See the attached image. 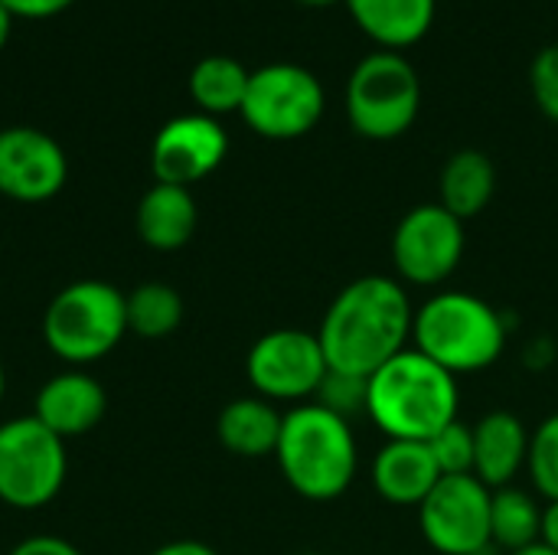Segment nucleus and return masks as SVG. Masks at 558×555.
Returning <instances> with one entry per match:
<instances>
[{
    "mask_svg": "<svg viewBox=\"0 0 558 555\" xmlns=\"http://www.w3.org/2000/svg\"><path fill=\"white\" fill-rule=\"evenodd\" d=\"M428 448L441 478L474 474V425H464L461 419H454L428 442Z\"/></svg>",
    "mask_w": 558,
    "mask_h": 555,
    "instance_id": "393cba45",
    "label": "nucleus"
},
{
    "mask_svg": "<svg viewBox=\"0 0 558 555\" xmlns=\"http://www.w3.org/2000/svg\"><path fill=\"white\" fill-rule=\"evenodd\" d=\"M412 347L451 376L484 373L507 350V321L471 291H435L415 307Z\"/></svg>",
    "mask_w": 558,
    "mask_h": 555,
    "instance_id": "20e7f679",
    "label": "nucleus"
},
{
    "mask_svg": "<svg viewBox=\"0 0 558 555\" xmlns=\"http://www.w3.org/2000/svg\"><path fill=\"white\" fill-rule=\"evenodd\" d=\"M356 26L379 46L402 52L415 46L435 23L438 0H343Z\"/></svg>",
    "mask_w": 558,
    "mask_h": 555,
    "instance_id": "a211bd4d",
    "label": "nucleus"
},
{
    "mask_svg": "<svg viewBox=\"0 0 558 555\" xmlns=\"http://www.w3.org/2000/svg\"><path fill=\"white\" fill-rule=\"evenodd\" d=\"M530 429L517 412L494 409L474 425V478H481L490 491L510 487L530 458Z\"/></svg>",
    "mask_w": 558,
    "mask_h": 555,
    "instance_id": "dca6fc26",
    "label": "nucleus"
},
{
    "mask_svg": "<svg viewBox=\"0 0 558 555\" xmlns=\"http://www.w3.org/2000/svg\"><path fill=\"white\" fill-rule=\"evenodd\" d=\"M10 26H13V16H10V10L0 3V49H3L7 39H10Z\"/></svg>",
    "mask_w": 558,
    "mask_h": 555,
    "instance_id": "2f4dec72",
    "label": "nucleus"
},
{
    "mask_svg": "<svg viewBox=\"0 0 558 555\" xmlns=\"http://www.w3.org/2000/svg\"><path fill=\"white\" fill-rule=\"evenodd\" d=\"M412 298L396 275H363L343 285L317 327L327 370L369 379L412 347Z\"/></svg>",
    "mask_w": 558,
    "mask_h": 555,
    "instance_id": "f257e3e1",
    "label": "nucleus"
},
{
    "mask_svg": "<svg viewBox=\"0 0 558 555\" xmlns=\"http://www.w3.org/2000/svg\"><path fill=\"white\" fill-rule=\"evenodd\" d=\"M539 543L558 553V500L543 507V536H539Z\"/></svg>",
    "mask_w": 558,
    "mask_h": 555,
    "instance_id": "7c9ffc66",
    "label": "nucleus"
},
{
    "mask_svg": "<svg viewBox=\"0 0 558 555\" xmlns=\"http://www.w3.org/2000/svg\"><path fill=\"white\" fill-rule=\"evenodd\" d=\"M134 226L147 249L177 252L193 239V232L199 226V209L186 186L154 183L137 203Z\"/></svg>",
    "mask_w": 558,
    "mask_h": 555,
    "instance_id": "f3484780",
    "label": "nucleus"
},
{
    "mask_svg": "<svg viewBox=\"0 0 558 555\" xmlns=\"http://www.w3.org/2000/svg\"><path fill=\"white\" fill-rule=\"evenodd\" d=\"M183 321V298L167 281H144L128 291V330L144 340L170 337Z\"/></svg>",
    "mask_w": 558,
    "mask_h": 555,
    "instance_id": "5701e85b",
    "label": "nucleus"
},
{
    "mask_svg": "<svg viewBox=\"0 0 558 555\" xmlns=\"http://www.w3.org/2000/svg\"><path fill=\"white\" fill-rule=\"evenodd\" d=\"M226 154H229V134L216 118L203 111L177 114L154 134L150 170L157 183L190 190L193 183L219 170Z\"/></svg>",
    "mask_w": 558,
    "mask_h": 555,
    "instance_id": "f8f14e48",
    "label": "nucleus"
},
{
    "mask_svg": "<svg viewBox=\"0 0 558 555\" xmlns=\"http://www.w3.org/2000/svg\"><path fill=\"white\" fill-rule=\"evenodd\" d=\"M422 108L415 65L392 49H376L356 62L347 82V118L366 141L402 137Z\"/></svg>",
    "mask_w": 558,
    "mask_h": 555,
    "instance_id": "423d86ee",
    "label": "nucleus"
},
{
    "mask_svg": "<svg viewBox=\"0 0 558 555\" xmlns=\"http://www.w3.org/2000/svg\"><path fill=\"white\" fill-rule=\"evenodd\" d=\"M150 555H219L213 546L199 543V540H173L160 550H154Z\"/></svg>",
    "mask_w": 558,
    "mask_h": 555,
    "instance_id": "c756f323",
    "label": "nucleus"
},
{
    "mask_svg": "<svg viewBox=\"0 0 558 555\" xmlns=\"http://www.w3.org/2000/svg\"><path fill=\"white\" fill-rule=\"evenodd\" d=\"M281 419L284 415L275 409V402L262 396H242L219 412L216 435L219 445L235 458H275Z\"/></svg>",
    "mask_w": 558,
    "mask_h": 555,
    "instance_id": "6ab92c4d",
    "label": "nucleus"
},
{
    "mask_svg": "<svg viewBox=\"0 0 558 555\" xmlns=\"http://www.w3.org/2000/svg\"><path fill=\"white\" fill-rule=\"evenodd\" d=\"M7 555H82L69 540H62V536H46V533H39V536H26V540H20L13 550Z\"/></svg>",
    "mask_w": 558,
    "mask_h": 555,
    "instance_id": "cd10ccee",
    "label": "nucleus"
},
{
    "mask_svg": "<svg viewBox=\"0 0 558 555\" xmlns=\"http://www.w3.org/2000/svg\"><path fill=\"white\" fill-rule=\"evenodd\" d=\"M510 555H558L553 553L549 546H543V543H533V546H526V550H520V553H510Z\"/></svg>",
    "mask_w": 558,
    "mask_h": 555,
    "instance_id": "473e14b6",
    "label": "nucleus"
},
{
    "mask_svg": "<svg viewBox=\"0 0 558 555\" xmlns=\"http://www.w3.org/2000/svg\"><path fill=\"white\" fill-rule=\"evenodd\" d=\"M128 334V294L111 281L82 278L56 291L43 314V343L69 366L105 360Z\"/></svg>",
    "mask_w": 558,
    "mask_h": 555,
    "instance_id": "39448f33",
    "label": "nucleus"
},
{
    "mask_svg": "<svg viewBox=\"0 0 558 555\" xmlns=\"http://www.w3.org/2000/svg\"><path fill=\"white\" fill-rule=\"evenodd\" d=\"M320 406H327L330 412H337L340 419H356L366 415V379L360 376H343V373H327L317 399Z\"/></svg>",
    "mask_w": 558,
    "mask_h": 555,
    "instance_id": "a878e982",
    "label": "nucleus"
},
{
    "mask_svg": "<svg viewBox=\"0 0 558 555\" xmlns=\"http://www.w3.org/2000/svg\"><path fill=\"white\" fill-rule=\"evenodd\" d=\"M497 193V167L484 150L464 147L454 150L438 177V203L454 213L461 222L481 216Z\"/></svg>",
    "mask_w": 558,
    "mask_h": 555,
    "instance_id": "aec40b11",
    "label": "nucleus"
},
{
    "mask_svg": "<svg viewBox=\"0 0 558 555\" xmlns=\"http://www.w3.org/2000/svg\"><path fill=\"white\" fill-rule=\"evenodd\" d=\"M369 481L376 494L392 507H422V500L441 481V471L432 458L428 442H399L386 438L369 464Z\"/></svg>",
    "mask_w": 558,
    "mask_h": 555,
    "instance_id": "2eb2a0df",
    "label": "nucleus"
},
{
    "mask_svg": "<svg viewBox=\"0 0 558 555\" xmlns=\"http://www.w3.org/2000/svg\"><path fill=\"white\" fill-rule=\"evenodd\" d=\"M494 491L474 474L441 478L418 507L425 543L441 555H477L490 546Z\"/></svg>",
    "mask_w": 558,
    "mask_h": 555,
    "instance_id": "9b49d317",
    "label": "nucleus"
},
{
    "mask_svg": "<svg viewBox=\"0 0 558 555\" xmlns=\"http://www.w3.org/2000/svg\"><path fill=\"white\" fill-rule=\"evenodd\" d=\"M526 474L536 487L539 497L549 504L558 500V412L546 415L536 432L530 435V458H526Z\"/></svg>",
    "mask_w": 558,
    "mask_h": 555,
    "instance_id": "b1692460",
    "label": "nucleus"
},
{
    "mask_svg": "<svg viewBox=\"0 0 558 555\" xmlns=\"http://www.w3.org/2000/svg\"><path fill=\"white\" fill-rule=\"evenodd\" d=\"M304 7H330V3H340V0H298Z\"/></svg>",
    "mask_w": 558,
    "mask_h": 555,
    "instance_id": "72a5a7b5",
    "label": "nucleus"
},
{
    "mask_svg": "<svg viewBox=\"0 0 558 555\" xmlns=\"http://www.w3.org/2000/svg\"><path fill=\"white\" fill-rule=\"evenodd\" d=\"M530 92L536 108L558 124V43L543 46L530 62Z\"/></svg>",
    "mask_w": 558,
    "mask_h": 555,
    "instance_id": "bb28decb",
    "label": "nucleus"
},
{
    "mask_svg": "<svg viewBox=\"0 0 558 555\" xmlns=\"http://www.w3.org/2000/svg\"><path fill=\"white\" fill-rule=\"evenodd\" d=\"M10 16H26V20H46L62 13L65 7H72L75 0H0Z\"/></svg>",
    "mask_w": 558,
    "mask_h": 555,
    "instance_id": "c85d7f7f",
    "label": "nucleus"
},
{
    "mask_svg": "<svg viewBox=\"0 0 558 555\" xmlns=\"http://www.w3.org/2000/svg\"><path fill=\"white\" fill-rule=\"evenodd\" d=\"M105 409H108L105 386L85 370H65L39 386L29 415H36L52 435L65 442L98 429Z\"/></svg>",
    "mask_w": 558,
    "mask_h": 555,
    "instance_id": "4468645a",
    "label": "nucleus"
},
{
    "mask_svg": "<svg viewBox=\"0 0 558 555\" xmlns=\"http://www.w3.org/2000/svg\"><path fill=\"white\" fill-rule=\"evenodd\" d=\"M327 95L320 79L298 62H271L248 75L239 114L268 141H294L317 128Z\"/></svg>",
    "mask_w": 558,
    "mask_h": 555,
    "instance_id": "6e6552de",
    "label": "nucleus"
},
{
    "mask_svg": "<svg viewBox=\"0 0 558 555\" xmlns=\"http://www.w3.org/2000/svg\"><path fill=\"white\" fill-rule=\"evenodd\" d=\"M248 69L232 56H206L190 72V95L209 118L239 111L248 88Z\"/></svg>",
    "mask_w": 558,
    "mask_h": 555,
    "instance_id": "4be33fe9",
    "label": "nucleus"
},
{
    "mask_svg": "<svg viewBox=\"0 0 558 555\" xmlns=\"http://www.w3.org/2000/svg\"><path fill=\"white\" fill-rule=\"evenodd\" d=\"M275 461L288 487L311 500L330 504L350 491L360 468L353 422L320 402H301L284 412Z\"/></svg>",
    "mask_w": 558,
    "mask_h": 555,
    "instance_id": "7ed1b4c3",
    "label": "nucleus"
},
{
    "mask_svg": "<svg viewBox=\"0 0 558 555\" xmlns=\"http://www.w3.org/2000/svg\"><path fill=\"white\" fill-rule=\"evenodd\" d=\"M327 360L320 350L317 334L278 327L262 334L245 357V376L255 389V396L268 402H314L324 379H327Z\"/></svg>",
    "mask_w": 558,
    "mask_h": 555,
    "instance_id": "9d476101",
    "label": "nucleus"
},
{
    "mask_svg": "<svg viewBox=\"0 0 558 555\" xmlns=\"http://www.w3.org/2000/svg\"><path fill=\"white\" fill-rule=\"evenodd\" d=\"M3 393H7V370H3V363H0V402H3Z\"/></svg>",
    "mask_w": 558,
    "mask_h": 555,
    "instance_id": "f704fd0d",
    "label": "nucleus"
},
{
    "mask_svg": "<svg viewBox=\"0 0 558 555\" xmlns=\"http://www.w3.org/2000/svg\"><path fill=\"white\" fill-rule=\"evenodd\" d=\"M458 376L415 347L392 357L366 379V419L399 442H432L458 419Z\"/></svg>",
    "mask_w": 558,
    "mask_h": 555,
    "instance_id": "f03ea898",
    "label": "nucleus"
},
{
    "mask_svg": "<svg viewBox=\"0 0 558 555\" xmlns=\"http://www.w3.org/2000/svg\"><path fill=\"white\" fill-rule=\"evenodd\" d=\"M543 536V507L523 487H500L490 497V543L504 555L520 553Z\"/></svg>",
    "mask_w": 558,
    "mask_h": 555,
    "instance_id": "412c9836",
    "label": "nucleus"
},
{
    "mask_svg": "<svg viewBox=\"0 0 558 555\" xmlns=\"http://www.w3.org/2000/svg\"><path fill=\"white\" fill-rule=\"evenodd\" d=\"M69 177L65 150L36 128L0 131V196L16 203L52 200Z\"/></svg>",
    "mask_w": 558,
    "mask_h": 555,
    "instance_id": "ddd939ff",
    "label": "nucleus"
},
{
    "mask_svg": "<svg viewBox=\"0 0 558 555\" xmlns=\"http://www.w3.org/2000/svg\"><path fill=\"white\" fill-rule=\"evenodd\" d=\"M69 474L65 442L36 415L0 422V504L13 510L49 507Z\"/></svg>",
    "mask_w": 558,
    "mask_h": 555,
    "instance_id": "0eeeda50",
    "label": "nucleus"
},
{
    "mask_svg": "<svg viewBox=\"0 0 558 555\" xmlns=\"http://www.w3.org/2000/svg\"><path fill=\"white\" fill-rule=\"evenodd\" d=\"M464 249V222L441 203H422L399 219L389 242V258L402 285L438 288L461 268Z\"/></svg>",
    "mask_w": 558,
    "mask_h": 555,
    "instance_id": "1a4fd4ad",
    "label": "nucleus"
}]
</instances>
